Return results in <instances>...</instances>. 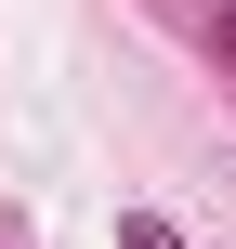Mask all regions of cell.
<instances>
[{
    "instance_id": "6da1fadb",
    "label": "cell",
    "mask_w": 236,
    "mask_h": 249,
    "mask_svg": "<svg viewBox=\"0 0 236 249\" xmlns=\"http://www.w3.org/2000/svg\"><path fill=\"white\" fill-rule=\"evenodd\" d=\"M118 249H184V236H171L158 210H118Z\"/></svg>"
},
{
    "instance_id": "7a4b0ae2",
    "label": "cell",
    "mask_w": 236,
    "mask_h": 249,
    "mask_svg": "<svg viewBox=\"0 0 236 249\" xmlns=\"http://www.w3.org/2000/svg\"><path fill=\"white\" fill-rule=\"evenodd\" d=\"M210 53H223V66H236V13H223V26H210Z\"/></svg>"
},
{
    "instance_id": "3957f363",
    "label": "cell",
    "mask_w": 236,
    "mask_h": 249,
    "mask_svg": "<svg viewBox=\"0 0 236 249\" xmlns=\"http://www.w3.org/2000/svg\"><path fill=\"white\" fill-rule=\"evenodd\" d=\"M0 249H26V236H13V223H0Z\"/></svg>"
}]
</instances>
